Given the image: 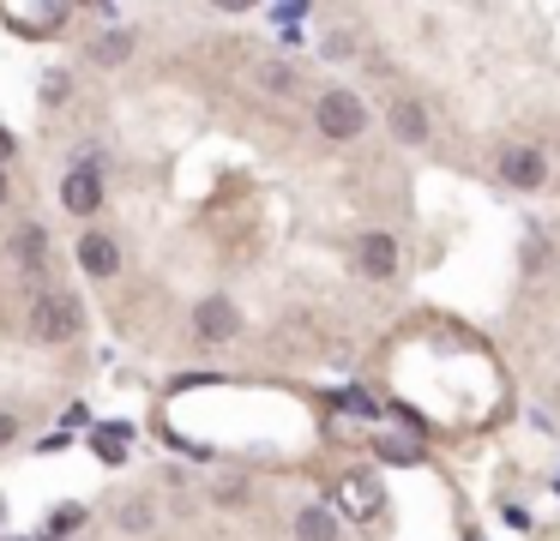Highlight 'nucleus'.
Listing matches in <instances>:
<instances>
[{"instance_id": "15", "label": "nucleus", "mask_w": 560, "mask_h": 541, "mask_svg": "<svg viewBox=\"0 0 560 541\" xmlns=\"http://www.w3.org/2000/svg\"><path fill=\"white\" fill-rule=\"evenodd\" d=\"M78 524H85V505H61V512L49 517V536H73Z\"/></svg>"}, {"instance_id": "11", "label": "nucleus", "mask_w": 560, "mask_h": 541, "mask_svg": "<svg viewBox=\"0 0 560 541\" xmlns=\"http://www.w3.org/2000/svg\"><path fill=\"white\" fill-rule=\"evenodd\" d=\"M296 536L301 541H338V517H332L326 505H308V512L296 517Z\"/></svg>"}, {"instance_id": "20", "label": "nucleus", "mask_w": 560, "mask_h": 541, "mask_svg": "<svg viewBox=\"0 0 560 541\" xmlns=\"http://www.w3.org/2000/svg\"><path fill=\"white\" fill-rule=\"evenodd\" d=\"M13 439H18V422L13 415H0V445H13Z\"/></svg>"}, {"instance_id": "1", "label": "nucleus", "mask_w": 560, "mask_h": 541, "mask_svg": "<svg viewBox=\"0 0 560 541\" xmlns=\"http://www.w3.org/2000/svg\"><path fill=\"white\" fill-rule=\"evenodd\" d=\"M313 121H320V133H326V139H362L368 133V103L362 97H356V90H320V103H313Z\"/></svg>"}, {"instance_id": "13", "label": "nucleus", "mask_w": 560, "mask_h": 541, "mask_svg": "<svg viewBox=\"0 0 560 541\" xmlns=\"http://www.w3.org/2000/svg\"><path fill=\"white\" fill-rule=\"evenodd\" d=\"M344 500H350V512H374L379 488H374V481H362V476H350V481H344Z\"/></svg>"}, {"instance_id": "19", "label": "nucleus", "mask_w": 560, "mask_h": 541, "mask_svg": "<svg viewBox=\"0 0 560 541\" xmlns=\"http://www.w3.org/2000/svg\"><path fill=\"white\" fill-rule=\"evenodd\" d=\"M42 97H49V103H61V97H66V73H49V90H42Z\"/></svg>"}, {"instance_id": "14", "label": "nucleus", "mask_w": 560, "mask_h": 541, "mask_svg": "<svg viewBox=\"0 0 560 541\" xmlns=\"http://www.w3.org/2000/svg\"><path fill=\"white\" fill-rule=\"evenodd\" d=\"M121 529H133V536H145V529H151V505H145V500L121 505Z\"/></svg>"}, {"instance_id": "4", "label": "nucleus", "mask_w": 560, "mask_h": 541, "mask_svg": "<svg viewBox=\"0 0 560 541\" xmlns=\"http://www.w3.org/2000/svg\"><path fill=\"white\" fill-rule=\"evenodd\" d=\"M194 331L206 337V343H229V337L241 331V313H235V301H223V295L199 301V307H194Z\"/></svg>"}, {"instance_id": "6", "label": "nucleus", "mask_w": 560, "mask_h": 541, "mask_svg": "<svg viewBox=\"0 0 560 541\" xmlns=\"http://www.w3.org/2000/svg\"><path fill=\"white\" fill-rule=\"evenodd\" d=\"M61 205L73 211V217H91V211L103 205V180H97L91 168H73V175L61 180Z\"/></svg>"}, {"instance_id": "7", "label": "nucleus", "mask_w": 560, "mask_h": 541, "mask_svg": "<svg viewBox=\"0 0 560 541\" xmlns=\"http://www.w3.org/2000/svg\"><path fill=\"white\" fill-rule=\"evenodd\" d=\"M362 265L374 270V277H391V265H398V241H391L386 229H368L362 235Z\"/></svg>"}, {"instance_id": "21", "label": "nucleus", "mask_w": 560, "mask_h": 541, "mask_svg": "<svg viewBox=\"0 0 560 541\" xmlns=\"http://www.w3.org/2000/svg\"><path fill=\"white\" fill-rule=\"evenodd\" d=\"M7 156H13V133L0 127V163H7Z\"/></svg>"}, {"instance_id": "22", "label": "nucleus", "mask_w": 560, "mask_h": 541, "mask_svg": "<svg viewBox=\"0 0 560 541\" xmlns=\"http://www.w3.org/2000/svg\"><path fill=\"white\" fill-rule=\"evenodd\" d=\"M0 205H7V175H0Z\"/></svg>"}, {"instance_id": "8", "label": "nucleus", "mask_w": 560, "mask_h": 541, "mask_svg": "<svg viewBox=\"0 0 560 541\" xmlns=\"http://www.w3.org/2000/svg\"><path fill=\"white\" fill-rule=\"evenodd\" d=\"M391 133H398L405 144H422V139H428V115H422V103L398 97V103H391Z\"/></svg>"}, {"instance_id": "5", "label": "nucleus", "mask_w": 560, "mask_h": 541, "mask_svg": "<svg viewBox=\"0 0 560 541\" xmlns=\"http://www.w3.org/2000/svg\"><path fill=\"white\" fill-rule=\"evenodd\" d=\"M78 265L91 270V277H115V270H121V247H115V235H103V229L78 235Z\"/></svg>"}, {"instance_id": "2", "label": "nucleus", "mask_w": 560, "mask_h": 541, "mask_svg": "<svg viewBox=\"0 0 560 541\" xmlns=\"http://www.w3.org/2000/svg\"><path fill=\"white\" fill-rule=\"evenodd\" d=\"M30 337H37V343H66V337H78V301L66 295V289H42V295L30 301Z\"/></svg>"}, {"instance_id": "12", "label": "nucleus", "mask_w": 560, "mask_h": 541, "mask_svg": "<svg viewBox=\"0 0 560 541\" xmlns=\"http://www.w3.org/2000/svg\"><path fill=\"white\" fill-rule=\"evenodd\" d=\"M133 54V37L127 30H103V37L91 42V61H103V66H121Z\"/></svg>"}, {"instance_id": "17", "label": "nucleus", "mask_w": 560, "mask_h": 541, "mask_svg": "<svg viewBox=\"0 0 560 541\" xmlns=\"http://www.w3.org/2000/svg\"><path fill=\"white\" fill-rule=\"evenodd\" d=\"M296 85V73H289V66H265V90H289Z\"/></svg>"}, {"instance_id": "18", "label": "nucleus", "mask_w": 560, "mask_h": 541, "mask_svg": "<svg viewBox=\"0 0 560 541\" xmlns=\"http://www.w3.org/2000/svg\"><path fill=\"white\" fill-rule=\"evenodd\" d=\"M326 54H338V61H344V54H356V37H350V30H338V37H326Z\"/></svg>"}, {"instance_id": "10", "label": "nucleus", "mask_w": 560, "mask_h": 541, "mask_svg": "<svg viewBox=\"0 0 560 541\" xmlns=\"http://www.w3.org/2000/svg\"><path fill=\"white\" fill-rule=\"evenodd\" d=\"M0 18H7V25H18V30H30V37H37V30H54L66 18V7H0Z\"/></svg>"}, {"instance_id": "16", "label": "nucleus", "mask_w": 560, "mask_h": 541, "mask_svg": "<svg viewBox=\"0 0 560 541\" xmlns=\"http://www.w3.org/2000/svg\"><path fill=\"white\" fill-rule=\"evenodd\" d=\"M374 451L386 464H416V445H398V439H374Z\"/></svg>"}, {"instance_id": "3", "label": "nucleus", "mask_w": 560, "mask_h": 541, "mask_svg": "<svg viewBox=\"0 0 560 541\" xmlns=\"http://www.w3.org/2000/svg\"><path fill=\"white\" fill-rule=\"evenodd\" d=\"M500 180H507V187H519V193H536V187H548L543 151H531V144H512V151H500Z\"/></svg>"}, {"instance_id": "9", "label": "nucleus", "mask_w": 560, "mask_h": 541, "mask_svg": "<svg viewBox=\"0 0 560 541\" xmlns=\"http://www.w3.org/2000/svg\"><path fill=\"white\" fill-rule=\"evenodd\" d=\"M13 259L37 270L42 259H49V229H42V223H25V229H13Z\"/></svg>"}]
</instances>
